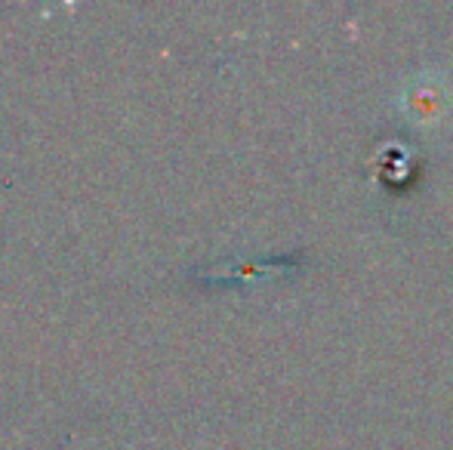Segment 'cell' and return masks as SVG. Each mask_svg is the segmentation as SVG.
<instances>
[{
    "mask_svg": "<svg viewBox=\"0 0 453 450\" xmlns=\"http://www.w3.org/2000/svg\"><path fill=\"white\" fill-rule=\"evenodd\" d=\"M398 109L417 126H435L453 109V87L444 74L419 72L404 80L398 93Z\"/></svg>",
    "mask_w": 453,
    "mask_h": 450,
    "instance_id": "1",
    "label": "cell"
}]
</instances>
